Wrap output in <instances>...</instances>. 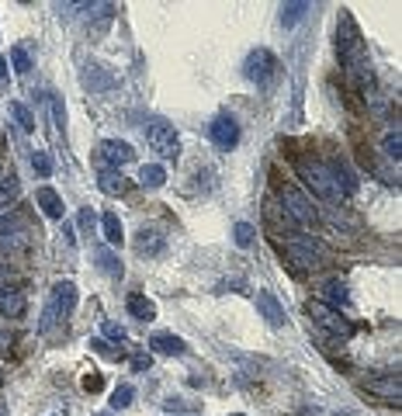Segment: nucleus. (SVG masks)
Returning <instances> with one entry per match:
<instances>
[{
    "instance_id": "1",
    "label": "nucleus",
    "mask_w": 402,
    "mask_h": 416,
    "mask_svg": "<svg viewBox=\"0 0 402 416\" xmlns=\"http://www.w3.org/2000/svg\"><path fill=\"white\" fill-rule=\"evenodd\" d=\"M336 53L347 66V77L357 84V87H367L371 84V63H367V53H364V42H361V32L354 25L350 15H340V25H336Z\"/></svg>"
},
{
    "instance_id": "2",
    "label": "nucleus",
    "mask_w": 402,
    "mask_h": 416,
    "mask_svg": "<svg viewBox=\"0 0 402 416\" xmlns=\"http://www.w3.org/2000/svg\"><path fill=\"white\" fill-rule=\"evenodd\" d=\"M298 173H302V180L309 184V191H312L316 198H323V201H336V198L343 194V191L336 187L329 167L319 163V160H298Z\"/></svg>"
},
{
    "instance_id": "3",
    "label": "nucleus",
    "mask_w": 402,
    "mask_h": 416,
    "mask_svg": "<svg viewBox=\"0 0 402 416\" xmlns=\"http://www.w3.org/2000/svg\"><path fill=\"white\" fill-rule=\"evenodd\" d=\"M278 59H274V53L271 49H253L250 56H247V63H243V73L257 84V87H267V84H274L278 80Z\"/></svg>"
},
{
    "instance_id": "4",
    "label": "nucleus",
    "mask_w": 402,
    "mask_h": 416,
    "mask_svg": "<svg viewBox=\"0 0 402 416\" xmlns=\"http://www.w3.org/2000/svg\"><path fill=\"white\" fill-rule=\"evenodd\" d=\"M146 142L163 160H177V153H180V139H177L173 125H166V122H149L146 125Z\"/></svg>"
},
{
    "instance_id": "5",
    "label": "nucleus",
    "mask_w": 402,
    "mask_h": 416,
    "mask_svg": "<svg viewBox=\"0 0 402 416\" xmlns=\"http://www.w3.org/2000/svg\"><path fill=\"white\" fill-rule=\"evenodd\" d=\"M73 305H77V285H73V281H56L42 330H49V323H56V319H66V316L73 312Z\"/></svg>"
},
{
    "instance_id": "6",
    "label": "nucleus",
    "mask_w": 402,
    "mask_h": 416,
    "mask_svg": "<svg viewBox=\"0 0 402 416\" xmlns=\"http://www.w3.org/2000/svg\"><path fill=\"white\" fill-rule=\"evenodd\" d=\"M323 243L319 240H312V236H288V257L295 261V264H302V267H316L319 261H323Z\"/></svg>"
},
{
    "instance_id": "7",
    "label": "nucleus",
    "mask_w": 402,
    "mask_h": 416,
    "mask_svg": "<svg viewBox=\"0 0 402 416\" xmlns=\"http://www.w3.org/2000/svg\"><path fill=\"white\" fill-rule=\"evenodd\" d=\"M305 309H309V316H312L323 330H329V333H336V337H350V333H354V326L340 316V309H329L326 302H309Z\"/></svg>"
},
{
    "instance_id": "8",
    "label": "nucleus",
    "mask_w": 402,
    "mask_h": 416,
    "mask_svg": "<svg viewBox=\"0 0 402 416\" xmlns=\"http://www.w3.org/2000/svg\"><path fill=\"white\" fill-rule=\"evenodd\" d=\"M281 201H285L288 216H291L298 226H316V208H312V201H309L298 187H285V191H281Z\"/></svg>"
},
{
    "instance_id": "9",
    "label": "nucleus",
    "mask_w": 402,
    "mask_h": 416,
    "mask_svg": "<svg viewBox=\"0 0 402 416\" xmlns=\"http://www.w3.org/2000/svg\"><path fill=\"white\" fill-rule=\"evenodd\" d=\"M212 142H216L219 149H233V146L240 142V125H236L233 115H219V118L212 122Z\"/></svg>"
},
{
    "instance_id": "10",
    "label": "nucleus",
    "mask_w": 402,
    "mask_h": 416,
    "mask_svg": "<svg viewBox=\"0 0 402 416\" xmlns=\"http://www.w3.org/2000/svg\"><path fill=\"white\" fill-rule=\"evenodd\" d=\"M101 160L111 163V167H125V163L135 160V149L128 142H122V139H104L101 142Z\"/></svg>"
},
{
    "instance_id": "11",
    "label": "nucleus",
    "mask_w": 402,
    "mask_h": 416,
    "mask_svg": "<svg viewBox=\"0 0 402 416\" xmlns=\"http://www.w3.org/2000/svg\"><path fill=\"white\" fill-rule=\"evenodd\" d=\"M257 309H260V316L271 326H285V309H281V302L271 292H257Z\"/></svg>"
},
{
    "instance_id": "12",
    "label": "nucleus",
    "mask_w": 402,
    "mask_h": 416,
    "mask_svg": "<svg viewBox=\"0 0 402 416\" xmlns=\"http://www.w3.org/2000/svg\"><path fill=\"white\" fill-rule=\"evenodd\" d=\"M0 316H8V319L25 316V295L18 288H0Z\"/></svg>"
},
{
    "instance_id": "13",
    "label": "nucleus",
    "mask_w": 402,
    "mask_h": 416,
    "mask_svg": "<svg viewBox=\"0 0 402 416\" xmlns=\"http://www.w3.org/2000/svg\"><path fill=\"white\" fill-rule=\"evenodd\" d=\"M149 347H153V350H160V354H170V357H180V354L187 350V347H184V340H180V337H173V333H153Z\"/></svg>"
},
{
    "instance_id": "14",
    "label": "nucleus",
    "mask_w": 402,
    "mask_h": 416,
    "mask_svg": "<svg viewBox=\"0 0 402 416\" xmlns=\"http://www.w3.org/2000/svg\"><path fill=\"white\" fill-rule=\"evenodd\" d=\"M323 302H329V305H347L350 302V295H347V281H340V278H329V281H323Z\"/></svg>"
},
{
    "instance_id": "15",
    "label": "nucleus",
    "mask_w": 402,
    "mask_h": 416,
    "mask_svg": "<svg viewBox=\"0 0 402 416\" xmlns=\"http://www.w3.org/2000/svg\"><path fill=\"white\" fill-rule=\"evenodd\" d=\"M39 205H42V212L49 216V219H63V198L52 191V187H39Z\"/></svg>"
},
{
    "instance_id": "16",
    "label": "nucleus",
    "mask_w": 402,
    "mask_h": 416,
    "mask_svg": "<svg viewBox=\"0 0 402 416\" xmlns=\"http://www.w3.org/2000/svg\"><path fill=\"white\" fill-rule=\"evenodd\" d=\"M135 250L146 254V257H156L163 250V236L156 229H139V240H135Z\"/></svg>"
},
{
    "instance_id": "17",
    "label": "nucleus",
    "mask_w": 402,
    "mask_h": 416,
    "mask_svg": "<svg viewBox=\"0 0 402 416\" xmlns=\"http://www.w3.org/2000/svg\"><path fill=\"white\" fill-rule=\"evenodd\" d=\"M128 312H132L135 319H142V323L156 319V305H153L146 295H128Z\"/></svg>"
},
{
    "instance_id": "18",
    "label": "nucleus",
    "mask_w": 402,
    "mask_h": 416,
    "mask_svg": "<svg viewBox=\"0 0 402 416\" xmlns=\"http://www.w3.org/2000/svg\"><path fill=\"white\" fill-rule=\"evenodd\" d=\"M97 184H101V191L104 194H125V177L118 173V170H101V177H97Z\"/></svg>"
},
{
    "instance_id": "19",
    "label": "nucleus",
    "mask_w": 402,
    "mask_h": 416,
    "mask_svg": "<svg viewBox=\"0 0 402 416\" xmlns=\"http://www.w3.org/2000/svg\"><path fill=\"white\" fill-rule=\"evenodd\" d=\"M101 229H104V240H108L111 247H122L125 233H122V223H118V216H115V212H104V219H101Z\"/></svg>"
},
{
    "instance_id": "20",
    "label": "nucleus",
    "mask_w": 402,
    "mask_h": 416,
    "mask_svg": "<svg viewBox=\"0 0 402 416\" xmlns=\"http://www.w3.org/2000/svg\"><path fill=\"white\" fill-rule=\"evenodd\" d=\"M115 80H111V73H104L101 66H87V73H84V87H90V91H104V87H111Z\"/></svg>"
},
{
    "instance_id": "21",
    "label": "nucleus",
    "mask_w": 402,
    "mask_h": 416,
    "mask_svg": "<svg viewBox=\"0 0 402 416\" xmlns=\"http://www.w3.org/2000/svg\"><path fill=\"white\" fill-rule=\"evenodd\" d=\"M139 180H142V187H160V184L166 180V170H163L160 163H146V167L139 170Z\"/></svg>"
},
{
    "instance_id": "22",
    "label": "nucleus",
    "mask_w": 402,
    "mask_h": 416,
    "mask_svg": "<svg viewBox=\"0 0 402 416\" xmlns=\"http://www.w3.org/2000/svg\"><path fill=\"white\" fill-rule=\"evenodd\" d=\"M18 198V180L15 177H0V212Z\"/></svg>"
},
{
    "instance_id": "23",
    "label": "nucleus",
    "mask_w": 402,
    "mask_h": 416,
    "mask_svg": "<svg viewBox=\"0 0 402 416\" xmlns=\"http://www.w3.org/2000/svg\"><path fill=\"white\" fill-rule=\"evenodd\" d=\"M381 146H385V156L399 163V156H402V135H399V129L385 132V142H381Z\"/></svg>"
},
{
    "instance_id": "24",
    "label": "nucleus",
    "mask_w": 402,
    "mask_h": 416,
    "mask_svg": "<svg viewBox=\"0 0 402 416\" xmlns=\"http://www.w3.org/2000/svg\"><path fill=\"white\" fill-rule=\"evenodd\" d=\"M305 11H309V4H285V8H281V25H285V28H291L295 21H302V15H305Z\"/></svg>"
},
{
    "instance_id": "25",
    "label": "nucleus",
    "mask_w": 402,
    "mask_h": 416,
    "mask_svg": "<svg viewBox=\"0 0 402 416\" xmlns=\"http://www.w3.org/2000/svg\"><path fill=\"white\" fill-rule=\"evenodd\" d=\"M11 115H15V122L21 125V132H35V118H32V111L25 108V104H11Z\"/></svg>"
},
{
    "instance_id": "26",
    "label": "nucleus",
    "mask_w": 402,
    "mask_h": 416,
    "mask_svg": "<svg viewBox=\"0 0 402 416\" xmlns=\"http://www.w3.org/2000/svg\"><path fill=\"white\" fill-rule=\"evenodd\" d=\"M97 261H101L104 274H111V278H122V261H118L111 250H97Z\"/></svg>"
},
{
    "instance_id": "27",
    "label": "nucleus",
    "mask_w": 402,
    "mask_h": 416,
    "mask_svg": "<svg viewBox=\"0 0 402 416\" xmlns=\"http://www.w3.org/2000/svg\"><path fill=\"white\" fill-rule=\"evenodd\" d=\"M367 388H371V392H381V395H388V399H399V375H388L385 381H371Z\"/></svg>"
},
{
    "instance_id": "28",
    "label": "nucleus",
    "mask_w": 402,
    "mask_h": 416,
    "mask_svg": "<svg viewBox=\"0 0 402 416\" xmlns=\"http://www.w3.org/2000/svg\"><path fill=\"white\" fill-rule=\"evenodd\" d=\"M132 399H135V388H132V385H118V388L111 392V406H115V409L132 406Z\"/></svg>"
},
{
    "instance_id": "29",
    "label": "nucleus",
    "mask_w": 402,
    "mask_h": 416,
    "mask_svg": "<svg viewBox=\"0 0 402 416\" xmlns=\"http://www.w3.org/2000/svg\"><path fill=\"white\" fill-rule=\"evenodd\" d=\"M233 240H236V247H253V226L250 223H236V229H233Z\"/></svg>"
},
{
    "instance_id": "30",
    "label": "nucleus",
    "mask_w": 402,
    "mask_h": 416,
    "mask_svg": "<svg viewBox=\"0 0 402 416\" xmlns=\"http://www.w3.org/2000/svg\"><path fill=\"white\" fill-rule=\"evenodd\" d=\"M0 247H4V250H28V236H25V229L8 233L4 240H0Z\"/></svg>"
},
{
    "instance_id": "31",
    "label": "nucleus",
    "mask_w": 402,
    "mask_h": 416,
    "mask_svg": "<svg viewBox=\"0 0 402 416\" xmlns=\"http://www.w3.org/2000/svg\"><path fill=\"white\" fill-rule=\"evenodd\" d=\"M11 66H15L18 73H28V70H32V56H28L21 46H15V49H11Z\"/></svg>"
},
{
    "instance_id": "32",
    "label": "nucleus",
    "mask_w": 402,
    "mask_h": 416,
    "mask_svg": "<svg viewBox=\"0 0 402 416\" xmlns=\"http://www.w3.org/2000/svg\"><path fill=\"white\" fill-rule=\"evenodd\" d=\"M32 170H35L39 177H49V173H52V160H49V153H32Z\"/></svg>"
},
{
    "instance_id": "33",
    "label": "nucleus",
    "mask_w": 402,
    "mask_h": 416,
    "mask_svg": "<svg viewBox=\"0 0 402 416\" xmlns=\"http://www.w3.org/2000/svg\"><path fill=\"white\" fill-rule=\"evenodd\" d=\"M101 330H104V337H108V340H115V343H125V330H122L118 323H104Z\"/></svg>"
},
{
    "instance_id": "34",
    "label": "nucleus",
    "mask_w": 402,
    "mask_h": 416,
    "mask_svg": "<svg viewBox=\"0 0 402 416\" xmlns=\"http://www.w3.org/2000/svg\"><path fill=\"white\" fill-rule=\"evenodd\" d=\"M80 229L94 233V212H90V208H80Z\"/></svg>"
},
{
    "instance_id": "35",
    "label": "nucleus",
    "mask_w": 402,
    "mask_h": 416,
    "mask_svg": "<svg viewBox=\"0 0 402 416\" xmlns=\"http://www.w3.org/2000/svg\"><path fill=\"white\" fill-rule=\"evenodd\" d=\"M101 385H104V381H101V375H97V371H90V375L84 378V388H87V392H101Z\"/></svg>"
},
{
    "instance_id": "36",
    "label": "nucleus",
    "mask_w": 402,
    "mask_h": 416,
    "mask_svg": "<svg viewBox=\"0 0 402 416\" xmlns=\"http://www.w3.org/2000/svg\"><path fill=\"white\" fill-rule=\"evenodd\" d=\"M11 330H8V323H0V354H8V347H11Z\"/></svg>"
},
{
    "instance_id": "37",
    "label": "nucleus",
    "mask_w": 402,
    "mask_h": 416,
    "mask_svg": "<svg viewBox=\"0 0 402 416\" xmlns=\"http://www.w3.org/2000/svg\"><path fill=\"white\" fill-rule=\"evenodd\" d=\"M149 364H153V357H149V354H135V357H132V371H146Z\"/></svg>"
},
{
    "instance_id": "38",
    "label": "nucleus",
    "mask_w": 402,
    "mask_h": 416,
    "mask_svg": "<svg viewBox=\"0 0 402 416\" xmlns=\"http://www.w3.org/2000/svg\"><path fill=\"white\" fill-rule=\"evenodd\" d=\"M52 115H56V125L63 129V125H66V111H63V104H59V97H52Z\"/></svg>"
},
{
    "instance_id": "39",
    "label": "nucleus",
    "mask_w": 402,
    "mask_h": 416,
    "mask_svg": "<svg viewBox=\"0 0 402 416\" xmlns=\"http://www.w3.org/2000/svg\"><path fill=\"white\" fill-rule=\"evenodd\" d=\"M63 236H66V243H70V247H73V243H77V236H73V226H70V223H66V226H63Z\"/></svg>"
},
{
    "instance_id": "40",
    "label": "nucleus",
    "mask_w": 402,
    "mask_h": 416,
    "mask_svg": "<svg viewBox=\"0 0 402 416\" xmlns=\"http://www.w3.org/2000/svg\"><path fill=\"white\" fill-rule=\"evenodd\" d=\"M8 80V59H0V84Z\"/></svg>"
},
{
    "instance_id": "41",
    "label": "nucleus",
    "mask_w": 402,
    "mask_h": 416,
    "mask_svg": "<svg viewBox=\"0 0 402 416\" xmlns=\"http://www.w3.org/2000/svg\"><path fill=\"white\" fill-rule=\"evenodd\" d=\"M0 416H8V406H4V402H0Z\"/></svg>"
},
{
    "instance_id": "42",
    "label": "nucleus",
    "mask_w": 402,
    "mask_h": 416,
    "mask_svg": "<svg viewBox=\"0 0 402 416\" xmlns=\"http://www.w3.org/2000/svg\"><path fill=\"white\" fill-rule=\"evenodd\" d=\"M233 416H240V413H233Z\"/></svg>"
}]
</instances>
